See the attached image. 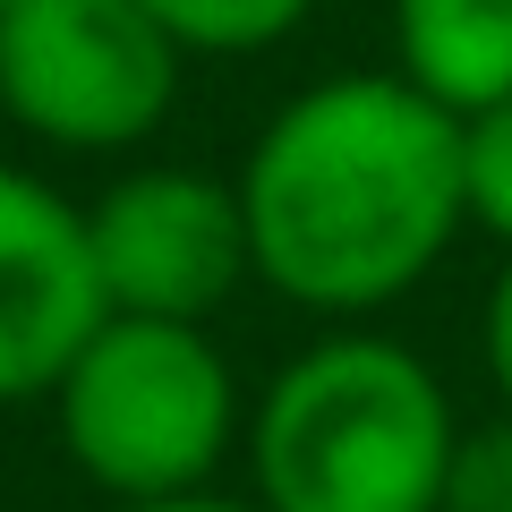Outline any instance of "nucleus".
<instances>
[{"label":"nucleus","instance_id":"obj_1","mask_svg":"<svg viewBox=\"0 0 512 512\" xmlns=\"http://www.w3.org/2000/svg\"><path fill=\"white\" fill-rule=\"evenodd\" d=\"M248 274L308 316H376L444 265L461 214V120L402 69L299 86L239 163Z\"/></svg>","mask_w":512,"mask_h":512},{"label":"nucleus","instance_id":"obj_2","mask_svg":"<svg viewBox=\"0 0 512 512\" xmlns=\"http://www.w3.org/2000/svg\"><path fill=\"white\" fill-rule=\"evenodd\" d=\"M453 393L393 333H325L248 410V470L265 512H436L453 470Z\"/></svg>","mask_w":512,"mask_h":512},{"label":"nucleus","instance_id":"obj_3","mask_svg":"<svg viewBox=\"0 0 512 512\" xmlns=\"http://www.w3.org/2000/svg\"><path fill=\"white\" fill-rule=\"evenodd\" d=\"M60 453L111 504L214 487L239 419V376L205 325L171 316H103L52 384Z\"/></svg>","mask_w":512,"mask_h":512},{"label":"nucleus","instance_id":"obj_4","mask_svg":"<svg viewBox=\"0 0 512 512\" xmlns=\"http://www.w3.org/2000/svg\"><path fill=\"white\" fill-rule=\"evenodd\" d=\"M180 43L137 0L0 9V111L60 154H128L180 103Z\"/></svg>","mask_w":512,"mask_h":512},{"label":"nucleus","instance_id":"obj_5","mask_svg":"<svg viewBox=\"0 0 512 512\" xmlns=\"http://www.w3.org/2000/svg\"><path fill=\"white\" fill-rule=\"evenodd\" d=\"M86 248L111 316H171L205 325L248 274V222L239 188L197 163H146L120 171L86 205Z\"/></svg>","mask_w":512,"mask_h":512},{"label":"nucleus","instance_id":"obj_6","mask_svg":"<svg viewBox=\"0 0 512 512\" xmlns=\"http://www.w3.org/2000/svg\"><path fill=\"white\" fill-rule=\"evenodd\" d=\"M103 282L86 248V205L43 171L0 163V410L52 402L60 367L103 325Z\"/></svg>","mask_w":512,"mask_h":512},{"label":"nucleus","instance_id":"obj_7","mask_svg":"<svg viewBox=\"0 0 512 512\" xmlns=\"http://www.w3.org/2000/svg\"><path fill=\"white\" fill-rule=\"evenodd\" d=\"M393 69L453 120L512 94V0H393Z\"/></svg>","mask_w":512,"mask_h":512},{"label":"nucleus","instance_id":"obj_8","mask_svg":"<svg viewBox=\"0 0 512 512\" xmlns=\"http://www.w3.org/2000/svg\"><path fill=\"white\" fill-rule=\"evenodd\" d=\"M180 52H214V60H248L291 43L316 18V0H137Z\"/></svg>","mask_w":512,"mask_h":512},{"label":"nucleus","instance_id":"obj_9","mask_svg":"<svg viewBox=\"0 0 512 512\" xmlns=\"http://www.w3.org/2000/svg\"><path fill=\"white\" fill-rule=\"evenodd\" d=\"M461 214L512 248V94L461 120Z\"/></svg>","mask_w":512,"mask_h":512},{"label":"nucleus","instance_id":"obj_10","mask_svg":"<svg viewBox=\"0 0 512 512\" xmlns=\"http://www.w3.org/2000/svg\"><path fill=\"white\" fill-rule=\"evenodd\" d=\"M436 512H512V410L495 427H461Z\"/></svg>","mask_w":512,"mask_h":512},{"label":"nucleus","instance_id":"obj_11","mask_svg":"<svg viewBox=\"0 0 512 512\" xmlns=\"http://www.w3.org/2000/svg\"><path fill=\"white\" fill-rule=\"evenodd\" d=\"M478 342H487V376H495V393H504V410H512V256H504V274H495V291H487Z\"/></svg>","mask_w":512,"mask_h":512},{"label":"nucleus","instance_id":"obj_12","mask_svg":"<svg viewBox=\"0 0 512 512\" xmlns=\"http://www.w3.org/2000/svg\"><path fill=\"white\" fill-rule=\"evenodd\" d=\"M120 512H265L256 495H214V487H188V495H154V504H120Z\"/></svg>","mask_w":512,"mask_h":512},{"label":"nucleus","instance_id":"obj_13","mask_svg":"<svg viewBox=\"0 0 512 512\" xmlns=\"http://www.w3.org/2000/svg\"><path fill=\"white\" fill-rule=\"evenodd\" d=\"M0 9H18V0H0Z\"/></svg>","mask_w":512,"mask_h":512}]
</instances>
